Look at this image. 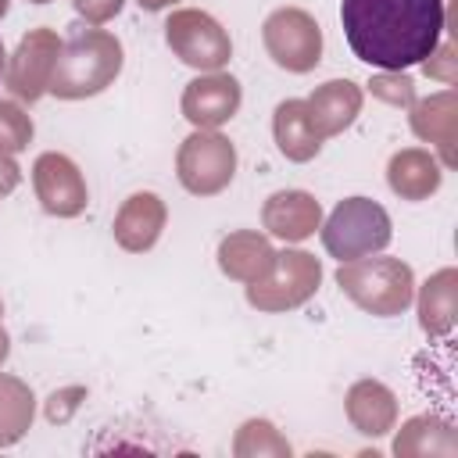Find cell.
Returning <instances> with one entry per match:
<instances>
[{
  "instance_id": "6da1fadb",
  "label": "cell",
  "mask_w": 458,
  "mask_h": 458,
  "mask_svg": "<svg viewBox=\"0 0 458 458\" xmlns=\"http://www.w3.org/2000/svg\"><path fill=\"white\" fill-rule=\"evenodd\" d=\"M340 25L358 61L401 72L440 47L444 0H340Z\"/></svg>"
},
{
  "instance_id": "7a4b0ae2",
  "label": "cell",
  "mask_w": 458,
  "mask_h": 458,
  "mask_svg": "<svg viewBox=\"0 0 458 458\" xmlns=\"http://www.w3.org/2000/svg\"><path fill=\"white\" fill-rule=\"evenodd\" d=\"M4 75H7V50H4V39H0V82H4Z\"/></svg>"
}]
</instances>
